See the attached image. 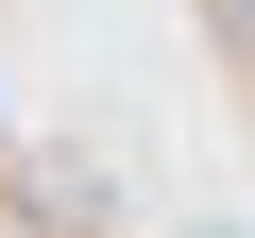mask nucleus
I'll use <instances>...</instances> for the list:
<instances>
[{"instance_id": "obj_1", "label": "nucleus", "mask_w": 255, "mask_h": 238, "mask_svg": "<svg viewBox=\"0 0 255 238\" xmlns=\"http://www.w3.org/2000/svg\"><path fill=\"white\" fill-rule=\"evenodd\" d=\"M238 17H255V0H238Z\"/></svg>"}]
</instances>
